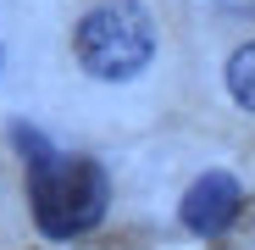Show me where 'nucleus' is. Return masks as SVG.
<instances>
[{
    "label": "nucleus",
    "mask_w": 255,
    "mask_h": 250,
    "mask_svg": "<svg viewBox=\"0 0 255 250\" xmlns=\"http://www.w3.org/2000/svg\"><path fill=\"white\" fill-rule=\"evenodd\" d=\"M22 139V161H28V200H33V223L45 228L50 239H78L89 234L100 217H106V200H111V184L95 161L83 156H67V150H50L39 134L17 128Z\"/></svg>",
    "instance_id": "f257e3e1"
},
{
    "label": "nucleus",
    "mask_w": 255,
    "mask_h": 250,
    "mask_svg": "<svg viewBox=\"0 0 255 250\" xmlns=\"http://www.w3.org/2000/svg\"><path fill=\"white\" fill-rule=\"evenodd\" d=\"M72 50L83 61V72H95L106 83H122V78H139L155 56V22L139 0H106L89 17L78 22L72 33Z\"/></svg>",
    "instance_id": "f03ea898"
},
{
    "label": "nucleus",
    "mask_w": 255,
    "mask_h": 250,
    "mask_svg": "<svg viewBox=\"0 0 255 250\" xmlns=\"http://www.w3.org/2000/svg\"><path fill=\"white\" fill-rule=\"evenodd\" d=\"M239 206H244V189H239L233 173H205V178H194L189 195H183V228L200 234V239H217V234L233 228Z\"/></svg>",
    "instance_id": "7ed1b4c3"
},
{
    "label": "nucleus",
    "mask_w": 255,
    "mask_h": 250,
    "mask_svg": "<svg viewBox=\"0 0 255 250\" xmlns=\"http://www.w3.org/2000/svg\"><path fill=\"white\" fill-rule=\"evenodd\" d=\"M228 95L244 111H255V39H250L244 50H233V61H228Z\"/></svg>",
    "instance_id": "20e7f679"
},
{
    "label": "nucleus",
    "mask_w": 255,
    "mask_h": 250,
    "mask_svg": "<svg viewBox=\"0 0 255 250\" xmlns=\"http://www.w3.org/2000/svg\"><path fill=\"white\" fill-rule=\"evenodd\" d=\"M0 61H6V56H0Z\"/></svg>",
    "instance_id": "39448f33"
}]
</instances>
